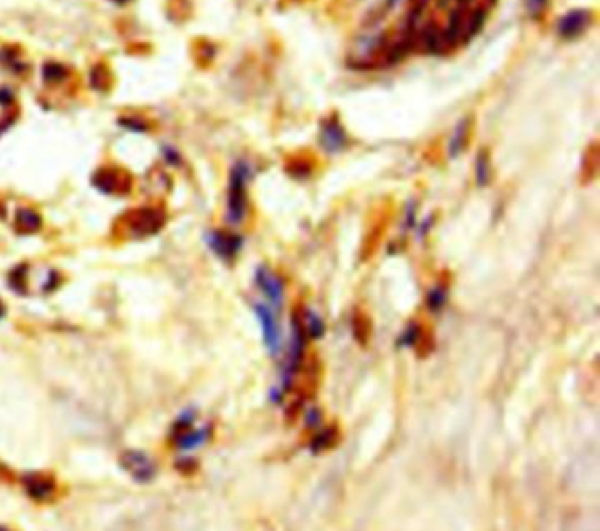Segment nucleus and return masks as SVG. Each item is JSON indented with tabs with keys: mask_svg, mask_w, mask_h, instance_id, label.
<instances>
[{
	"mask_svg": "<svg viewBox=\"0 0 600 531\" xmlns=\"http://www.w3.org/2000/svg\"><path fill=\"white\" fill-rule=\"evenodd\" d=\"M250 180V165L238 162L231 171L227 192V220L240 224L247 215V183Z\"/></svg>",
	"mask_w": 600,
	"mask_h": 531,
	"instance_id": "obj_1",
	"label": "nucleus"
},
{
	"mask_svg": "<svg viewBox=\"0 0 600 531\" xmlns=\"http://www.w3.org/2000/svg\"><path fill=\"white\" fill-rule=\"evenodd\" d=\"M125 229L130 236L148 237L157 234L166 224V213L159 208H138L123 215Z\"/></svg>",
	"mask_w": 600,
	"mask_h": 531,
	"instance_id": "obj_2",
	"label": "nucleus"
},
{
	"mask_svg": "<svg viewBox=\"0 0 600 531\" xmlns=\"http://www.w3.org/2000/svg\"><path fill=\"white\" fill-rule=\"evenodd\" d=\"M92 183L103 194L107 195H125L130 190V174L118 168H103L94 174Z\"/></svg>",
	"mask_w": 600,
	"mask_h": 531,
	"instance_id": "obj_3",
	"label": "nucleus"
},
{
	"mask_svg": "<svg viewBox=\"0 0 600 531\" xmlns=\"http://www.w3.org/2000/svg\"><path fill=\"white\" fill-rule=\"evenodd\" d=\"M120 465L138 482H150L155 477V465L148 454L141 451H125L120 458Z\"/></svg>",
	"mask_w": 600,
	"mask_h": 531,
	"instance_id": "obj_4",
	"label": "nucleus"
},
{
	"mask_svg": "<svg viewBox=\"0 0 600 531\" xmlns=\"http://www.w3.org/2000/svg\"><path fill=\"white\" fill-rule=\"evenodd\" d=\"M208 245L213 250L215 255L224 260H233L243 246V241L236 234L226 233V231H213L206 236Z\"/></svg>",
	"mask_w": 600,
	"mask_h": 531,
	"instance_id": "obj_5",
	"label": "nucleus"
},
{
	"mask_svg": "<svg viewBox=\"0 0 600 531\" xmlns=\"http://www.w3.org/2000/svg\"><path fill=\"white\" fill-rule=\"evenodd\" d=\"M254 312H256L257 318H259L261 329H263L264 343L270 348V352L275 354L280 348V329L275 315H273V312L268 306L261 305V303L254 305Z\"/></svg>",
	"mask_w": 600,
	"mask_h": 531,
	"instance_id": "obj_6",
	"label": "nucleus"
},
{
	"mask_svg": "<svg viewBox=\"0 0 600 531\" xmlns=\"http://www.w3.org/2000/svg\"><path fill=\"white\" fill-rule=\"evenodd\" d=\"M256 283L266 298L275 306H282L283 298H285V287L283 282L266 266H261L256 271Z\"/></svg>",
	"mask_w": 600,
	"mask_h": 531,
	"instance_id": "obj_7",
	"label": "nucleus"
},
{
	"mask_svg": "<svg viewBox=\"0 0 600 531\" xmlns=\"http://www.w3.org/2000/svg\"><path fill=\"white\" fill-rule=\"evenodd\" d=\"M24 487L30 498L37 501H46L55 494L57 484H55V478L46 474H28L24 477Z\"/></svg>",
	"mask_w": 600,
	"mask_h": 531,
	"instance_id": "obj_8",
	"label": "nucleus"
},
{
	"mask_svg": "<svg viewBox=\"0 0 600 531\" xmlns=\"http://www.w3.org/2000/svg\"><path fill=\"white\" fill-rule=\"evenodd\" d=\"M42 227V218L37 211L30 208H19L15 217V229L21 236L35 234Z\"/></svg>",
	"mask_w": 600,
	"mask_h": 531,
	"instance_id": "obj_9",
	"label": "nucleus"
},
{
	"mask_svg": "<svg viewBox=\"0 0 600 531\" xmlns=\"http://www.w3.org/2000/svg\"><path fill=\"white\" fill-rule=\"evenodd\" d=\"M321 143L328 152H338L345 146L347 143V136H345L344 129L338 125L337 122H329L322 127L321 132Z\"/></svg>",
	"mask_w": 600,
	"mask_h": 531,
	"instance_id": "obj_10",
	"label": "nucleus"
},
{
	"mask_svg": "<svg viewBox=\"0 0 600 531\" xmlns=\"http://www.w3.org/2000/svg\"><path fill=\"white\" fill-rule=\"evenodd\" d=\"M586 24H588V15L585 11H570L560 21V34L563 37H576L577 34H581L585 30Z\"/></svg>",
	"mask_w": 600,
	"mask_h": 531,
	"instance_id": "obj_11",
	"label": "nucleus"
},
{
	"mask_svg": "<svg viewBox=\"0 0 600 531\" xmlns=\"http://www.w3.org/2000/svg\"><path fill=\"white\" fill-rule=\"evenodd\" d=\"M208 436H210V429L208 428H203V429L188 428L187 431L175 436V444L180 451H192V449L203 445L208 440Z\"/></svg>",
	"mask_w": 600,
	"mask_h": 531,
	"instance_id": "obj_12",
	"label": "nucleus"
},
{
	"mask_svg": "<svg viewBox=\"0 0 600 531\" xmlns=\"http://www.w3.org/2000/svg\"><path fill=\"white\" fill-rule=\"evenodd\" d=\"M301 324L305 333L310 334L312 338H321L324 334V322L314 312H306L301 317Z\"/></svg>",
	"mask_w": 600,
	"mask_h": 531,
	"instance_id": "obj_13",
	"label": "nucleus"
},
{
	"mask_svg": "<svg viewBox=\"0 0 600 531\" xmlns=\"http://www.w3.org/2000/svg\"><path fill=\"white\" fill-rule=\"evenodd\" d=\"M352 331H354L355 340L361 341V343L368 340V336H370V322L363 314L354 315V318H352Z\"/></svg>",
	"mask_w": 600,
	"mask_h": 531,
	"instance_id": "obj_14",
	"label": "nucleus"
},
{
	"mask_svg": "<svg viewBox=\"0 0 600 531\" xmlns=\"http://www.w3.org/2000/svg\"><path fill=\"white\" fill-rule=\"evenodd\" d=\"M448 301V291L443 289L442 285H436L435 289H432L428 294V308L432 312H439L442 309V306Z\"/></svg>",
	"mask_w": 600,
	"mask_h": 531,
	"instance_id": "obj_15",
	"label": "nucleus"
},
{
	"mask_svg": "<svg viewBox=\"0 0 600 531\" xmlns=\"http://www.w3.org/2000/svg\"><path fill=\"white\" fill-rule=\"evenodd\" d=\"M466 132H468V125H466V122H461L459 123L458 129H456V134L452 136V139H451V155L452 157H455V155H458V153L463 150V146H465Z\"/></svg>",
	"mask_w": 600,
	"mask_h": 531,
	"instance_id": "obj_16",
	"label": "nucleus"
},
{
	"mask_svg": "<svg viewBox=\"0 0 600 531\" xmlns=\"http://www.w3.org/2000/svg\"><path fill=\"white\" fill-rule=\"evenodd\" d=\"M25 276H27V268H25V266H19V268L12 269L11 276H9V283H11V287L16 292L27 291V280H25Z\"/></svg>",
	"mask_w": 600,
	"mask_h": 531,
	"instance_id": "obj_17",
	"label": "nucleus"
},
{
	"mask_svg": "<svg viewBox=\"0 0 600 531\" xmlns=\"http://www.w3.org/2000/svg\"><path fill=\"white\" fill-rule=\"evenodd\" d=\"M477 168H475V178H477L479 185L490 183V162L484 153H481L477 159Z\"/></svg>",
	"mask_w": 600,
	"mask_h": 531,
	"instance_id": "obj_18",
	"label": "nucleus"
},
{
	"mask_svg": "<svg viewBox=\"0 0 600 531\" xmlns=\"http://www.w3.org/2000/svg\"><path fill=\"white\" fill-rule=\"evenodd\" d=\"M65 76H67V73H65L64 67L58 64H48L46 67L42 69V78H44L48 83H58V81L64 80Z\"/></svg>",
	"mask_w": 600,
	"mask_h": 531,
	"instance_id": "obj_19",
	"label": "nucleus"
},
{
	"mask_svg": "<svg viewBox=\"0 0 600 531\" xmlns=\"http://www.w3.org/2000/svg\"><path fill=\"white\" fill-rule=\"evenodd\" d=\"M12 92L9 90V88H0V104L2 106H8V104L12 102Z\"/></svg>",
	"mask_w": 600,
	"mask_h": 531,
	"instance_id": "obj_20",
	"label": "nucleus"
},
{
	"mask_svg": "<svg viewBox=\"0 0 600 531\" xmlns=\"http://www.w3.org/2000/svg\"><path fill=\"white\" fill-rule=\"evenodd\" d=\"M544 4H546V0H528V11H531V15H537Z\"/></svg>",
	"mask_w": 600,
	"mask_h": 531,
	"instance_id": "obj_21",
	"label": "nucleus"
},
{
	"mask_svg": "<svg viewBox=\"0 0 600 531\" xmlns=\"http://www.w3.org/2000/svg\"><path fill=\"white\" fill-rule=\"evenodd\" d=\"M122 123H127L125 127H129V129H134V130H146L145 123H143V122H136V120H125V122H122Z\"/></svg>",
	"mask_w": 600,
	"mask_h": 531,
	"instance_id": "obj_22",
	"label": "nucleus"
},
{
	"mask_svg": "<svg viewBox=\"0 0 600 531\" xmlns=\"http://www.w3.org/2000/svg\"><path fill=\"white\" fill-rule=\"evenodd\" d=\"M4 314H6V308H4V303L0 301V318L4 317Z\"/></svg>",
	"mask_w": 600,
	"mask_h": 531,
	"instance_id": "obj_23",
	"label": "nucleus"
},
{
	"mask_svg": "<svg viewBox=\"0 0 600 531\" xmlns=\"http://www.w3.org/2000/svg\"><path fill=\"white\" fill-rule=\"evenodd\" d=\"M0 531H8V530H6V528H2V526H0Z\"/></svg>",
	"mask_w": 600,
	"mask_h": 531,
	"instance_id": "obj_24",
	"label": "nucleus"
}]
</instances>
